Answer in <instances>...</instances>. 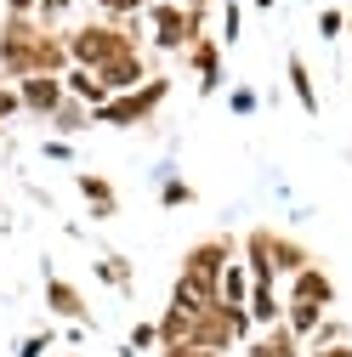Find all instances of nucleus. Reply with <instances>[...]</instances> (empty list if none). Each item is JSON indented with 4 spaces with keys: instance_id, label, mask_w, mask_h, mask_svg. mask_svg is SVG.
I'll return each mask as SVG.
<instances>
[{
    "instance_id": "f257e3e1",
    "label": "nucleus",
    "mask_w": 352,
    "mask_h": 357,
    "mask_svg": "<svg viewBox=\"0 0 352 357\" xmlns=\"http://www.w3.org/2000/svg\"><path fill=\"white\" fill-rule=\"evenodd\" d=\"M165 97H170V79H165V74H148V85H137V91H125V97H108V102L91 114V125H119V130L154 125V114L165 108Z\"/></svg>"
},
{
    "instance_id": "f03ea898",
    "label": "nucleus",
    "mask_w": 352,
    "mask_h": 357,
    "mask_svg": "<svg viewBox=\"0 0 352 357\" xmlns=\"http://www.w3.org/2000/svg\"><path fill=\"white\" fill-rule=\"evenodd\" d=\"M142 29H148V46L165 52V57H182L193 40L205 34V12H182V6H148L142 12Z\"/></svg>"
},
{
    "instance_id": "7ed1b4c3",
    "label": "nucleus",
    "mask_w": 352,
    "mask_h": 357,
    "mask_svg": "<svg viewBox=\"0 0 352 357\" xmlns=\"http://www.w3.org/2000/svg\"><path fill=\"white\" fill-rule=\"evenodd\" d=\"M40 34H46V23L40 17H6L0 23V79H29L34 74V46Z\"/></svg>"
},
{
    "instance_id": "20e7f679",
    "label": "nucleus",
    "mask_w": 352,
    "mask_h": 357,
    "mask_svg": "<svg viewBox=\"0 0 352 357\" xmlns=\"http://www.w3.org/2000/svg\"><path fill=\"white\" fill-rule=\"evenodd\" d=\"M233 255H239V238H233V233H216V238L188 244V255H182V266H176V273L205 278V284H216V289H222V266H228Z\"/></svg>"
},
{
    "instance_id": "39448f33",
    "label": "nucleus",
    "mask_w": 352,
    "mask_h": 357,
    "mask_svg": "<svg viewBox=\"0 0 352 357\" xmlns=\"http://www.w3.org/2000/svg\"><path fill=\"white\" fill-rule=\"evenodd\" d=\"M17 102H23V114H34V119H52V114L68 102L63 74H29V79H17Z\"/></svg>"
},
{
    "instance_id": "423d86ee",
    "label": "nucleus",
    "mask_w": 352,
    "mask_h": 357,
    "mask_svg": "<svg viewBox=\"0 0 352 357\" xmlns=\"http://www.w3.org/2000/svg\"><path fill=\"white\" fill-rule=\"evenodd\" d=\"M182 57H188L193 74H199V97H216V91H222L228 74H222V40H216V34H199Z\"/></svg>"
},
{
    "instance_id": "0eeeda50",
    "label": "nucleus",
    "mask_w": 352,
    "mask_h": 357,
    "mask_svg": "<svg viewBox=\"0 0 352 357\" xmlns=\"http://www.w3.org/2000/svg\"><path fill=\"white\" fill-rule=\"evenodd\" d=\"M170 306H182V312H193V318H205V312H216V306H222V289H216V284H205V278L176 273V284H170Z\"/></svg>"
},
{
    "instance_id": "6e6552de",
    "label": "nucleus",
    "mask_w": 352,
    "mask_h": 357,
    "mask_svg": "<svg viewBox=\"0 0 352 357\" xmlns=\"http://www.w3.org/2000/svg\"><path fill=\"white\" fill-rule=\"evenodd\" d=\"M74 188H80V199H85V204H91V215H97V221H114V215H119V188L108 182V176L80 170V176H74Z\"/></svg>"
},
{
    "instance_id": "1a4fd4ad",
    "label": "nucleus",
    "mask_w": 352,
    "mask_h": 357,
    "mask_svg": "<svg viewBox=\"0 0 352 357\" xmlns=\"http://www.w3.org/2000/svg\"><path fill=\"white\" fill-rule=\"evenodd\" d=\"M46 306L57 312V318H68V324H80V329H91V312H85V295H80L68 278H57V273H46Z\"/></svg>"
},
{
    "instance_id": "9d476101",
    "label": "nucleus",
    "mask_w": 352,
    "mask_h": 357,
    "mask_svg": "<svg viewBox=\"0 0 352 357\" xmlns=\"http://www.w3.org/2000/svg\"><path fill=\"white\" fill-rule=\"evenodd\" d=\"M290 301H313V306H335V278L324 273V266L313 261V266H301V273L290 278Z\"/></svg>"
},
{
    "instance_id": "9b49d317",
    "label": "nucleus",
    "mask_w": 352,
    "mask_h": 357,
    "mask_svg": "<svg viewBox=\"0 0 352 357\" xmlns=\"http://www.w3.org/2000/svg\"><path fill=\"white\" fill-rule=\"evenodd\" d=\"M154 324H159V351L193 346V335H199V318H193V312H182V306H165Z\"/></svg>"
},
{
    "instance_id": "f8f14e48",
    "label": "nucleus",
    "mask_w": 352,
    "mask_h": 357,
    "mask_svg": "<svg viewBox=\"0 0 352 357\" xmlns=\"http://www.w3.org/2000/svg\"><path fill=\"white\" fill-rule=\"evenodd\" d=\"M244 357H307V346L279 324V329H261V335L244 346Z\"/></svg>"
},
{
    "instance_id": "ddd939ff",
    "label": "nucleus",
    "mask_w": 352,
    "mask_h": 357,
    "mask_svg": "<svg viewBox=\"0 0 352 357\" xmlns=\"http://www.w3.org/2000/svg\"><path fill=\"white\" fill-rule=\"evenodd\" d=\"M63 91H68L74 102H85L91 114H97V108L108 102V85H103V79H97L91 68H68V74H63Z\"/></svg>"
},
{
    "instance_id": "4468645a",
    "label": "nucleus",
    "mask_w": 352,
    "mask_h": 357,
    "mask_svg": "<svg viewBox=\"0 0 352 357\" xmlns=\"http://www.w3.org/2000/svg\"><path fill=\"white\" fill-rule=\"evenodd\" d=\"M301 266H313V255H307V244L273 227V273H279V278H295Z\"/></svg>"
},
{
    "instance_id": "2eb2a0df",
    "label": "nucleus",
    "mask_w": 352,
    "mask_h": 357,
    "mask_svg": "<svg viewBox=\"0 0 352 357\" xmlns=\"http://www.w3.org/2000/svg\"><path fill=\"white\" fill-rule=\"evenodd\" d=\"M250 324H256V329H279V324H284V295H279L273 284H256V289H250Z\"/></svg>"
},
{
    "instance_id": "dca6fc26",
    "label": "nucleus",
    "mask_w": 352,
    "mask_h": 357,
    "mask_svg": "<svg viewBox=\"0 0 352 357\" xmlns=\"http://www.w3.org/2000/svg\"><path fill=\"white\" fill-rule=\"evenodd\" d=\"M284 74H290V91H295L301 114H313V119H318V91H313V68H307V57H301V52H290V57H284Z\"/></svg>"
},
{
    "instance_id": "f3484780",
    "label": "nucleus",
    "mask_w": 352,
    "mask_h": 357,
    "mask_svg": "<svg viewBox=\"0 0 352 357\" xmlns=\"http://www.w3.org/2000/svg\"><path fill=\"white\" fill-rule=\"evenodd\" d=\"M250 289H256L250 266L244 261H228L222 266V306H250Z\"/></svg>"
},
{
    "instance_id": "a211bd4d",
    "label": "nucleus",
    "mask_w": 352,
    "mask_h": 357,
    "mask_svg": "<svg viewBox=\"0 0 352 357\" xmlns=\"http://www.w3.org/2000/svg\"><path fill=\"white\" fill-rule=\"evenodd\" d=\"M193 346H205V351H216V357H222V351H233V335H228V318H222V306L199 318V335H193Z\"/></svg>"
},
{
    "instance_id": "6ab92c4d",
    "label": "nucleus",
    "mask_w": 352,
    "mask_h": 357,
    "mask_svg": "<svg viewBox=\"0 0 352 357\" xmlns=\"http://www.w3.org/2000/svg\"><path fill=\"white\" fill-rule=\"evenodd\" d=\"M91 273H97L108 289H119V295H131V289H137V273H131V261H125V255H114V250H108L103 261H91Z\"/></svg>"
},
{
    "instance_id": "aec40b11",
    "label": "nucleus",
    "mask_w": 352,
    "mask_h": 357,
    "mask_svg": "<svg viewBox=\"0 0 352 357\" xmlns=\"http://www.w3.org/2000/svg\"><path fill=\"white\" fill-rule=\"evenodd\" d=\"M46 125H57L63 137H74V130H85V125H91V108H85V102H74V97H68V102H63V108H57V114H52Z\"/></svg>"
},
{
    "instance_id": "412c9836",
    "label": "nucleus",
    "mask_w": 352,
    "mask_h": 357,
    "mask_svg": "<svg viewBox=\"0 0 352 357\" xmlns=\"http://www.w3.org/2000/svg\"><path fill=\"white\" fill-rule=\"evenodd\" d=\"M193 199H199V193L182 182V176H159V204H165V210H176V204H193Z\"/></svg>"
},
{
    "instance_id": "4be33fe9",
    "label": "nucleus",
    "mask_w": 352,
    "mask_h": 357,
    "mask_svg": "<svg viewBox=\"0 0 352 357\" xmlns=\"http://www.w3.org/2000/svg\"><path fill=\"white\" fill-rule=\"evenodd\" d=\"M341 340H352L346 324H341V318H324V324L313 329V340H307V351H324V346H341Z\"/></svg>"
},
{
    "instance_id": "5701e85b",
    "label": "nucleus",
    "mask_w": 352,
    "mask_h": 357,
    "mask_svg": "<svg viewBox=\"0 0 352 357\" xmlns=\"http://www.w3.org/2000/svg\"><path fill=\"white\" fill-rule=\"evenodd\" d=\"M239 34H244V6L222 0V46H239Z\"/></svg>"
},
{
    "instance_id": "b1692460",
    "label": "nucleus",
    "mask_w": 352,
    "mask_h": 357,
    "mask_svg": "<svg viewBox=\"0 0 352 357\" xmlns=\"http://www.w3.org/2000/svg\"><path fill=\"white\" fill-rule=\"evenodd\" d=\"M159 346V324H131V340H125V357H137V351H154Z\"/></svg>"
},
{
    "instance_id": "393cba45",
    "label": "nucleus",
    "mask_w": 352,
    "mask_h": 357,
    "mask_svg": "<svg viewBox=\"0 0 352 357\" xmlns=\"http://www.w3.org/2000/svg\"><path fill=\"white\" fill-rule=\"evenodd\" d=\"M52 346H57V335H52V329H34V335H23V340H17V351H12V357H46Z\"/></svg>"
},
{
    "instance_id": "a878e982",
    "label": "nucleus",
    "mask_w": 352,
    "mask_h": 357,
    "mask_svg": "<svg viewBox=\"0 0 352 357\" xmlns=\"http://www.w3.org/2000/svg\"><path fill=\"white\" fill-rule=\"evenodd\" d=\"M103 23H125V17H142V0H97Z\"/></svg>"
},
{
    "instance_id": "bb28decb",
    "label": "nucleus",
    "mask_w": 352,
    "mask_h": 357,
    "mask_svg": "<svg viewBox=\"0 0 352 357\" xmlns=\"http://www.w3.org/2000/svg\"><path fill=\"white\" fill-rule=\"evenodd\" d=\"M228 108H233V114H239V119H250V114H256V108H261V97H256V91H250V85H233V91H228Z\"/></svg>"
},
{
    "instance_id": "cd10ccee",
    "label": "nucleus",
    "mask_w": 352,
    "mask_h": 357,
    "mask_svg": "<svg viewBox=\"0 0 352 357\" xmlns=\"http://www.w3.org/2000/svg\"><path fill=\"white\" fill-rule=\"evenodd\" d=\"M23 114V102H17V85L12 79H0V125H6V119H17Z\"/></svg>"
},
{
    "instance_id": "c85d7f7f",
    "label": "nucleus",
    "mask_w": 352,
    "mask_h": 357,
    "mask_svg": "<svg viewBox=\"0 0 352 357\" xmlns=\"http://www.w3.org/2000/svg\"><path fill=\"white\" fill-rule=\"evenodd\" d=\"M341 29H346V12H335V6L318 12V34H324V40H341Z\"/></svg>"
},
{
    "instance_id": "c756f323",
    "label": "nucleus",
    "mask_w": 352,
    "mask_h": 357,
    "mask_svg": "<svg viewBox=\"0 0 352 357\" xmlns=\"http://www.w3.org/2000/svg\"><path fill=\"white\" fill-rule=\"evenodd\" d=\"M46 0H6V17H40Z\"/></svg>"
},
{
    "instance_id": "7c9ffc66",
    "label": "nucleus",
    "mask_w": 352,
    "mask_h": 357,
    "mask_svg": "<svg viewBox=\"0 0 352 357\" xmlns=\"http://www.w3.org/2000/svg\"><path fill=\"white\" fill-rule=\"evenodd\" d=\"M74 6V0H46V12H40V23H46V29H57V17Z\"/></svg>"
},
{
    "instance_id": "2f4dec72",
    "label": "nucleus",
    "mask_w": 352,
    "mask_h": 357,
    "mask_svg": "<svg viewBox=\"0 0 352 357\" xmlns=\"http://www.w3.org/2000/svg\"><path fill=\"white\" fill-rule=\"evenodd\" d=\"M40 153H46V159H74V148L57 137V142H40Z\"/></svg>"
},
{
    "instance_id": "473e14b6",
    "label": "nucleus",
    "mask_w": 352,
    "mask_h": 357,
    "mask_svg": "<svg viewBox=\"0 0 352 357\" xmlns=\"http://www.w3.org/2000/svg\"><path fill=\"white\" fill-rule=\"evenodd\" d=\"M159 357H216V351H205V346H176V351H159Z\"/></svg>"
},
{
    "instance_id": "72a5a7b5",
    "label": "nucleus",
    "mask_w": 352,
    "mask_h": 357,
    "mask_svg": "<svg viewBox=\"0 0 352 357\" xmlns=\"http://www.w3.org/2000/svg\"><path fill=\"white\" fill-rule=\"evenodd\" d=\"M307 357H352V340H341V346H324V351H307Z\"/></svg>"
},
{
    "instance_id": "f704fd0d",
    "label": "nucleus",
    "mask_w": 352,
    "mask_h": 357,
    "mask_svg": "<svg viewBox=\"0 0 352 357\" xmlns=\"http://www.w3.org/2000/svg\"><path fill=\"white\" fill-rule=\"evenodd\" d=\"M176 6H182V12H210L216 0H176Z\"/></svg>"
},
{
    "instance_id": "c9c22d12",
    "label": "nucleus",
    "mask_w": 352,
    "mask_h": 357,
    "mask_svg": "<svg viewBox=\"0 0 352 357\" xmlns=\"http://www.w3.org/2000/svg\"><path fill=\"white\" fill-rule=\"evenodd\" d=\"M250 6H256V12H273V6H279V0H250Z\"/></svg>"
},
{
    "instance_id": "e433bc0d",
    "label": "nucleus",
    "mask_w": 352,
    "mask_h": 357,
    "mask_svg": "<svg viewBox=\"0 0 352 357\" xmlns=\"http://www.w3.org/2000/svg\"><path fill=\"white\" fill-rule=\"evenodd\" d=\"M307 6H313V0H307Z\"/></svg>"
},
{
    "instance_id": "4c0bfd02",
    "label": "nucleus",
    "mask_w": 352,
    "mask_h": 357,
    "mask_svg": "<svg viewBox=\"0 0 352 357\" xmlns=\"http://www.w3.org/2000/svg\"><path fill=\"white\" fill-rule=\"evenodd\" d=\"M346 23H352V17H346Z\"/></svg>"
}]
</instances>
